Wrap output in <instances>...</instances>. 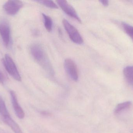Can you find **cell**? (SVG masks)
<instances>
[{"mask_svg": "<svg viewBox=\"0 0 133 133\" xmlns=\"http://www.w3.org/2000/svg\"><path fill=\"white\" fill-rule=\"evenodd\" d=\"M30 51L35 61L48 72L53 75L54 69L43 46L40 44H33L30 46Z\"/></svg>", "mask_w": 133, "mask_h": 133, "instance_id": "1", "label": "cell"}, {"mask_svg": "<svg viewBox=\"0 0 133 133\" xmlns=\"http://www.w3.org/2000/svg\"><path fill=\"white\" fill-rule=\"evenodd\" d=\"M2 62L5 68L10 75L17 81H21V76L16 65L12 59L9 55H5L4 58L2 59Z\"/></svg>", "mask_w": 133, "mask_h": 133, "instance_id": "2", "label": "cell"}, {"mask_svg": "<svg viewBox=\"0 0 133 133\" xmlns=\"http://www.w3.org/2000/svg\"><path fill=\"white\" fill-rule=\"evenodd\" d=\"M62 22L70 40L77 44H82L83 42V40L76 28L66 20H63Z\"/></svg>", "mask_w": 133, "mask_h": 133, "instance_id": "3", "label": "cell"}, {"mask_svg": "<svg viewBox=\"0 0 133 133\" xmlns=\"http://www.w3.org/2000/svg\"><path fill=\"white\" fill-rule=\"evenodd\" d=\"M64 66L70 78L75 82L77 81L79 77V72L75 62L71 59H66L64 62Z\"/></svg>", "mask_w": 133, "mask_h": 133, "instance_id": "4", "label": "cell"}, {"mask_svg": "<svg viewBox=\"0 0 133 133\" xmlns=\"http://www.w3.org/2000/svg\"><path fill=\"white\" fill-rule=\"evenodd\" d=\"M23 6V3L21 1L9 0L4 4L3 8L8 15H14L18 13Z\"/></svg>", "mask_w": 133, "mask_h": 133, "instance_id": "5", "label": "cell"}, {"mask_svg": "<svg viewBox=\"0 0 133 133\" xmlns=\"http://www.w3.org/2000/svg\"><path fill=\"white\" fill-rule=\"evenodd\" d=\"M57 2L61 8L66 15L75 19L79 22H81V20L78 16L75 9L66 1L65 0H58Z\"/></svg>", "mask_w": 133, "mask_h": 133, "instance_id": "6", "label": "cell"}, {"mask_svg": "<svg viewBox=\"0 0 133 133\" xmlns=\"http://www.w3.org/2000/svg\"><path fill=\"white\" fill-rule=\"evenodd\" d=\"M0 34L4 45L8 47L10 43L11 30L9 25L6 21L0 22Z\"/></svg>", "mask_w": 133, "mask_h": 133, "instance_id": "7", "label": "cell"}, {"mask_svg": "<svg viewBox=\"0 0 133 133\" xmlns=\"http://www.w3.org/2000/svg\"><path fill=\"white\" fill-rule=\"evenodd\" d=\"M10 94L12 104L15 113L18 118L22 119L25 117V113L23 109L18 102L16 93L13 91H11Z\"/></svg>", "mask_w": 133, "mask_h": 133, "instance_id": "8", "label": "cell"}, {"mask_svg": "<svg viewBox=\"0 0 133 133\" xmlns=\"http://www.w3.org/2000/svg\"><path fill=\"white\" fill-rule=\"evenodd\" d=\"M3 122L12 130L15 133H23L19 126L11 118V116L2 118Z\"/></svg>", "mask_w": 133, "mask_h": 133, "instance_id": "9", "label": "cell"}, {"mask_svg": "<svg viewBox=\"0 0 133 133\" xmlns=\"http://www.w3.org/2000/svg\"><path fill=\"white\" fill-rule=\"evenodd\" d=\"M123 73L127 82L133 85V66H127L124 68Z\"/></svg>", "mask_w": 133, "mask_h": 133, "instance_id": "10", "label": "cell"}, {"mask_svg": "<svg viewBox=\"0 0 133 133\" xmlns=\"http://www.w3.org/2000/svg\"><path fill=\"white\" fill-rule=\"evenodd\" d=\"M132 104V102L130 101H126L119 104L115 108L114 113L116 115L119 114L124 110L129 108Z\"/></svg>", "mask_w": 133, "mask_h": 133, "instance_id": "11", "label": "cell"}, {"mask_svg": "<svg viewBox=\"0 0 133 133\" xmlns=\"http://www.w3.org/2000/svg\"><path fill=\"white\" fill-rule=\"evenodd\" d=\"M0 115L2 118L10 116L4 101L0 95Z\"/></svg>", "mask_w": 133, "mask_h": 133, "instance_id": "12", "label": "cell"}, {"mask_svg": "<svg viewBox=\"0 0 133 133\" xmlns=\"http://www.w3.org/2000/svg\"><path fill=\"white\" fill-rule=\"evenodd\" d=\"M43 18L44 22V26L48 32H51L53 28V21L51 18L46 14L43 13Z\"/></svg>", "mask_w": 133, "mask_h": 133, "instance_id": "13", "label": "cell"}, {"mask_svg": "<svg viewBox=\"0 0 133 133\" xmlns=\"http://www.w3.org/2000/svg\"><path fill=\"white\" fill-rule=\"evenodd\" d=\"M123 29L133 41V26L125 22L122 23Z\"/></svg>", "mask_w": 133, "mask_h": 133, "instance_id": "14", "label": "cell"}, {"mask_svg": "<svg viewBox=\"0 0 133 133\" xmlns=\"http://www.w3.org/2000/svg\"><path fill=\"white\" fill-rule=\"evenodd\" d=\"M36 1L48 8L52 9L58 8V7L57 4L52 1L42 0V1Z\"/></svg>", "mask_w": 133, "mask_h": 133, "instance_id": "15", "label": "cell"}, {"mask_svg": "<svg viewBox=\"0 0 133 133\" xmlns=\"http://www.w3.org/2000/svg\"><path fill=\"white\" fill-rule=\"evenodd\" d=\"M5 81V79L4 76V75L1 71L0 70V84H4Z\"/></svg>", "mask_w": 133, "mask_h": 133, "instance_id": "16", "label": "cell"}, {"mask_svg": "<svg viewBox=\"0 0 133 133\" xmlns=\"http://www.w3.org/2000/svg\"><path fill=\"white\" fill-rule=\"evenodd\" d=\"M100 2L104 6L107 7L109 5V1L108 0H101Z\"/></svg>", "mask_w": 133, "mask_h": 133, "instance_id": "17", "label": "cell"}, {"mask_svg": "<svg viewBox=\"0 0 133 133\" xmlns=\"http://www.w3.org/2000/svg\"><path fill=\"white\" fill-rule=\"evenodd\" d=\"M41 114L42 115L45 116H50L51 115L50 113H49L48 112L46 111H44L41 112Z\"/></svg>", "mask_w": 133, "mask_h": 133, "instance_id": "18", "label": "cell"}]
</instances>
